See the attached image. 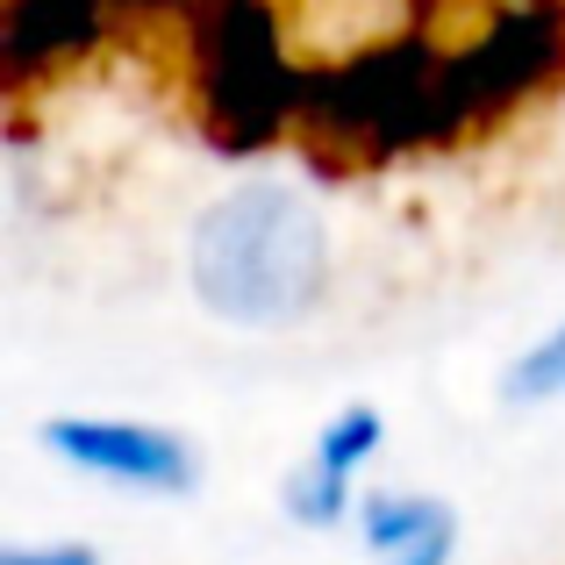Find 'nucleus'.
Returning a JSON list of instances; mask_svg holds the SVG:
<instances>
[{
  "label": "nucleus",
  "mask_w": 565,
  "mask_h": 565,
  "mask_svg": "<svg viewBox=\"0 0 565 565\" xmlns=\"http://www.w3.org/2000/svg\"><path fill=\"white\" fill-rule=\"evenodd\" d=\"M180 8L207 43V79L230 100L287 115L294 86H337L344 122L408 129L466 100L523 94L565 65V0H14V29L36 14Z\"/></svg>",
  "instance_id": "obj_1"
},
{
  "label": "nucleus",
  "mask_w": 565,
  "mask_h": 565,
  "mask_svg": "<svg viewBox=\"0 0 565 565\" xmlns=\"http://www.w3.org/2000/svg\"><path fill=\"white\" fill-rule=\"evenodd\" d=\"M186 273L207 316L273 330V322H294L316 308L322 279H330V230L308 193L279 180L236 186L193 222Z\"/></svg>",
  "instance_id": "obj_2"
},
{
  "label": "nucleus",
  "mask_w": 565,
  "mask_h": 565,
  "mask_svg": "<svg viewBox=\"0 0 565 565\" xmlns=\"http://www.w3.org/2000/svg\"><path fill=\"white\" fill-rule=\"evenodd\" d=\"M57 458H72L79 472H100L115 487H143V494H193L201 466H193V444L180 429L158 423H108V415H65V423L43 429Z\"/></svg>",
  "instance_id": "obj_3"
},
{
  "label": "nucleus",
  "mask_w": 565,
  "mask_h": 565,
  "mask_svg": "<svg viewBox=\"0 0 565 565\" xmlns=\"http://www.w3.org/2000/svg\"><path fill=\"white\" fill-rule=\"evenodd\" d=\"M386 423L380 408H365V401H351L344 415H330L316 437V451L301 458V466L287 472V487H279V501H287V515L301 530H337L351 509H359V472L365 458L380 451Z\"/></svg>",
  "instance_id": "obj_4"
},
{
  "label": "nucleus",
  "mask_w": 565,
  "mask_h": 565,
  "mask_svg": "<svg viewBox=\"0 0 565 565\" xmlns=\"http://www.w3.org/2000/svg\"><path fill=\"white\" fill-rule=\"evenodd\" d=\"M359 537L373 552V565H451L458 515L437 494H365Z\"/></svg>",
  "instance_id": "obj_5"
},
{
  "label": "nucleus",
  "mask_w": 565,
  "mask_h": 565,
  "mask_svg": "<svg viewBox=\"0 0 565 565\" xmlns=\"http://www.w3.org/2000/svg\"><path fill=\"white\" fill-rule=\"evenodd\" d=\"M509 401H565V322L509 365Z\"/></svg>",
  "instance_id": "obj_6"
},
{
  "label": "nucleus",
  "mask_w": 565,
  "mask_h": 565,
  "mask_svg": "<svg viewBox=\"0 0 565 565\" xmlns=\"http://www.w3.org/2000/svg\"><path fill=\"white\" fill-rule=\"evenodd\" d=\"M0 565H100L94 544H8Z\"/></svg>",
  "instance_id": "obj_7"
}]
</instances>
